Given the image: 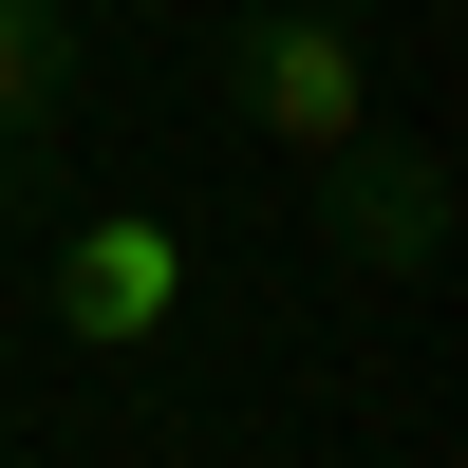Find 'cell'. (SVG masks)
Instances as JSON below:
<instances>
[{
	"instance_id": "277c9868",
	"label": "cell",
	"mask_w": 468,
	"mask_h": 468,
	"mask_svg": "<svg viewBox=\"0 0 468 468\" xmlns=\"http://www.w3.org/2000/svg\"><path fill=\"white\" fill-rule=\"evenodd\" d=\"M75 112V0H0V150H57Z\"/></svg>"
},
{
	"instance_id": "5b68a950",
	"label": "cell",
	"mask_w": 468,
	"mask_h": 468,
	"mask_svg": "<svg viewBox=\"0 0 468 468\" xmlns=\"http://www.w3.org/2000/svg\"><path fill=\"white\" fill-rule=\"evenodd\" d=\"M57 207V169H37V150H0V225H37Z\"/></svg>"
},
{
	"instance_id": "3957f363",
	"label": "cell",
	"mask_w": 468,
	"mask_h": 468,
	"mask_svg": "<svg viewBox=\"0 0 468 468\" xmlns=\"http://www.w3.org/2000/svg\"><path fill=\"white\" fill-rule=\"evenodd\" d=\"M169 300H187V244H169L150 207H112V225H57V337L132 356V337H169Z\"/></svg>"
},
{
	"instance_id": "7a4b0ae2",
	"label": "cell",
	"mask_w": 468,
	"mask_h": 468,
	"mask_svg": "<svg viewBox=\"0 0 468 468\" xmlns=\"http://www.w3.org/2000/svg\"><path fill=\"white\" fill-rule=\"evenodd\" d=\"M225 112H244V132H282V150L375 132V57H356V19H337V0H244V37H225Z\"/></svg>"
},
{
	"instance_id": "6da1fadb",
	"label": "cell",
	"mask_w": 468,
	"mask_h": 468,
	"mask_svg": "<svg viewBox=\"0 0 468 468\" xmlns=\"http://www.w3.org/2000/svg\"><path fill=\"white\" fill-rule=\"evenodd\" d=\"M319 169V262L337 282H431L450 262V150H412V132H337V150H300Z\"/></svg>"
}]
</instances>
